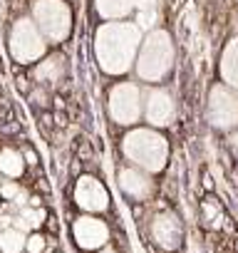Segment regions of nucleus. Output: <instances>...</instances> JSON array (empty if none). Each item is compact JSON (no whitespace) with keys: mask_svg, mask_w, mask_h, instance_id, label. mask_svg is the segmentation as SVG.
<instances>
[{"mask_svg":"<svg viewBox=\"0 0 238 253\" xmlns=\"http://www.w3.org/2000/svg\"><path fill=\"white\" fill-rule=\"evenodd\" d=\"M124 157L147 174L161 171L169 162V142L154 129H132L122 139Z\"/></svg>","mask_w":238,"mask_h":253,"instance_id":"f257e3e1","label":"nucleus"},{"mask_svg":"<svg viewBox=\"0 0 238 253\" xmlns=\"http://www.w3.org/2000/svg\"><path fill=\"white\" fill-rule=\"evenodd\" d=\"M171 40L166 33H152L147 45H144V52H142V60H139V75L144 80H161L169 67H171Z\"/></svg>","mask_w":238,"mask_h":253,"instance_id":"f03ea898","label":"nucleus"},{"mask_svg":"<svg viewBox=\"0 0 238 253\" xmlns=\"http://www.w3.org/2000/svg\"><path fill=\"white\" fill-rule=\"evenodd\" d=\"M72 243L82 253H97L107 243H112V228L94 213H79L72 221Z\"/></svg>","mask_w":238,"mask_h":253,"instance_id":"7ed1b4c3","label":"nucleus"},{"mask_svg":"<svg viewBox=\"0 0 238 253\" xmlns=\"http://www.w3.org/2000/svg\"><path fill=\"white\" fill-rule=\"evenodd\" d=\"M72 201L75 206L82 211V213H107L109 206H112V196L107 191V186L94 176V174H82L77 181H75V191H72Z\"/></svg>","mask_w":238,"mask_h":253,"instance_id":"20e7f679","label":"nucleus"},{"mask_svg":"<svg viewBox=\"0 0 238 253\" xmlns=\"http://www.w3.org/2000/svg\"><path fill=\"white\" fill-rule=\"evenodd\" d=\"M109 117L122 126H129L142 117V92L137 84L122 82L109 92Z\"/></svg>","mask_w":238,"mask_h":253,"instance_id":"39448f33","label":"nucleus"},{"mask_svg":"<svg viewBox=\"0 0 238 253\" xmlns=\"http://www.w3.org/2000/svg\"><path fill=\"white\" fill-rule=\"evenodd\" d=\"M208 119L216 129H233L238 126V94L228 87H213L208 97Z\"/></svg>","mask_w":238,"mask_h":253,"instance_id":"423d86ee","label":"nucleus"},{"mask_svg":"<svg viewBox=\"0 0 238 253\" xmlns=\"http://www.w3.org/2000/svg\"><path fill=\"white\" fill-rule=\"evenodd\" d=\"M149 226H152V228H149L152 241H154L161 251H179V248H181L184 228H181V221H179L171 211H159V213H154Z\"/></svg>","mask_w":238,"mask_h":253,"instance_id":"0eeeda50","label":"nucleus"},{"mask_svg":"<svg viewBox=\"0 0 238 253\" xmlns=\"http://www.w3.org/2000/svg\"><path fill=\"white\" fill-rule=\"evenodd\" d=\"M117 184L122 189V194L129 196L132 201H147L154 194V184L149 174L139 167H122L117 171Z\"/></svg>","mask_w":238,"mask_h":253,"instance_id":"6e6552de","label":"nucleus"},{"mask_svg":"<svg viewBox=\"0 0 238 253\" xmlns=\"http://www.w3.org/2000/svg\"><path fill=\"white\" fill-rule=\"evenodd\" d=\"M144 117L152 126H169L176 117V107L174 99L166 89H152L147 94V104H144Z\"/></svg>","mask_w":238,"mask_h":253,"instance_id":"1a4fd4ad","label":"nucleus"},{"mask_svg":"<svg viewBox=\"0 0 238 253\" xmlns=\"http://www.w3.org/2000/svg\"><path fill=\"white\" fill-rule=\"evenodd\" d=\"M47 209L42 206V209H33V206H23L20 211H15L13 213V226L18 228V231H23V233H30V231H40L42 228V223H45V218H47Z\"/></svg>","mask_w":238,"mask_h":253,"instance_id":"9d476101","label":"nucleus"},{"mask_svg":"<svg viewBox=\"0 0 238 253\" xmlns=\"http://www.w3.org/2000/svg\"><path fill=\"white\" fill-rule=\"evenodd\" d=\"M198 213H201V223L208 228V231H221L223 226V221H226V213H223V206H221V201L213 196V194H208L203 201H201V206H198Z\"/></svg>","mask_w":238,"mask_h":253,"instance_id":"9b49d317","label":"nucleus"},{"mask_svg":"<svg viewBox=\"0 0 238 253\" xmlns=\"http://www.w3.org/2000/svg\"><path fill=\"white\" fill-rule=\"evenodd\" d=\"M0 174L5 179H20L25 174V162H23L20 149H15V147L0 149Z\"/></svg>","mask_w":238,"mask_h":253,"instance_id":"f8f14e48","label":"nucleus"},{"mask_svg":"<svg viewBox=\"0 0 238 253\" xmlns=\"http://www.w3.org/2000/svg\"><path fill=\"white\" fill-rule=\"evenodd\" d=\"M35 80L42 84V87H52V84H57L60 80H62V75H65V67H62V60L60 57H47L35 72Z\"/></svg>","mask_w":238,"mask_h":253,"instance_id":"ddd939ff","label":"nucleus"},{"mask_svg":"<svg viewBox=\"0 0 238 253\" xmlns=\"http://www.w3.org/2000/svg\"><path fill=\"white\" fill-rule=\"evenodd\" d=\"M221 72H223V80L238 89V40H233L228 45V50L223 52V62H221Z\"/></svg>","mask_w":238,"mask_h":253,"instance_id":"4468645a","label":"nucleus"},{"mask_svg":"<svg viewBox=\"0 0 238 253\" xmlns=\"http://www.w3.org/2000/svg\"><path fill=\"white\" fill-rule=\"evenodd\" d=\"M25 236L23 231H18L15 226L0 231V253H20L25 251Z\"/></svg>","mask_w":238,"mask_h":253,"instance_id":"2eb2a0df","label":"nucleus"},{"mask_svg":"<svg viewBox=\"0 0 238 253\" xmlns=\"http://www.w3.org/2000/svg\"><path fill=\"white\" fill-rule=\"evenodd\" d=\"M45 243H47L45 231H30L25 236V251L28 253H45Z\"/></svg>","mask_w":238,"mask_h":253,"instance_id":"dca6fc26","label":"nucleus"},{"mask_svg":"<svg viewBox=\"0 0 238 253\" xmlns=\"http://www.w3.org/2000/svg\"><path fill=\"white\" fill-rule=\"evenodd\" d=\"M30 102L40 109H47L50 107V87H42V84L30 87Z\"/></svg>","mask_w":238,"mask_h":253,"instance_id":"f3484780","label":"nucleus"},{"mask_svg":"<svg viewBox=\"0 0 238 253\" xmlns=\"http://www.w3.org/2000/svg\"><path fill=\"white\" fill-rule=\"evenodd\" d=\"M20 189L23 184L18 179H3V184H0V201H13Z\"/></svg>","mask_w":238,"mask_h":253,"instance_id":"a211bd4d","label":"nucleus"},{"mask_svg":"<svg viewBox=\"0 0 238 253\" xmlns=\"http://www.w3.org/2000/svg\"><path fill=\"white\" fill-rule=\"evenodd\" d=\"M77 159L82 162V164H87V169H94V164H97V159H94V149H92V144H79L77 147Z\"/></svg>","mask_w":238,"mask_h":253,"instance_id":"6ab92c4d","label":"nucleus"},{"mask_svg":"<svg viewBox=\"0 0 238 253\" xmlns=\"http://www.w3.org/2000/svg\"><path fill=\"white\" fill-rule=\"evenodd\" d=\"M20 154H23V162H25V167H30V169H38V167H40V154L35 152V147H33V144H25V147H20Z\"/></svg>","mask_w":238,"mask_h":253,"instance_id":"aec40b11","label":"nucleus"},{"mask_svg":"<svg viewBox=\"0 0 238 253\" xmlns=\"http://www.w3.org/2000/svg\"><path fill=\"white\" fill-rule=\"evenodd\" d=\"M30 191H35V194H40V196H50V194H52V186H50L47 179L40 176V179L35 181V186H30Z\"/></svg>","mask_w":238,"mask_h":253,"instance_id":"412c9836","label":"nucleus"},{"mask_svg":"<svg viewBox=\"0 0 238 253\" xmlns=\"http://www.w3.org/2000/svg\"><path fill=\"white\" fill-rule=\"evenodd\" d=\"M20 132V124L18 122H5L3 124V134H18Z\"/></svg>","mask_w":238,"mask_h":253,"instance_id":"4be33fe9","label":"nucleus"},{"mask_svg":"<svg viewBox=\"0 0 238 253\" xmlns=\"http://www.w3.org/2000/svg\"><path fill=\"white\" fill-rule=\"evenodd\" d=\"M201 181H203V191H206V194H213V179H211L208 174H203Z\"/></svg>","mask_w":238,"mask_h":253,"instance_id":"5701e85b","label":"nucleus"},{"mask_svg":"<svg viewBox=\"0 0 238 253\" xmlns=\"http://www.w3.org/2000/svg\"><path fill=\"white\" fill-rule=\"evenodd\" d=\"M231 147H233V152H236V157H238V132L231 134Z\"/></svg>","mask_w":238,"mask_h":253,"instance_id":"b1692460","label":"nucleus"},{"mask_svg":"<svg viewBox=\"0 0 238 253\" xmlns=\"http://www.w3.org/2000/svg\"><path fill=\"white\" fill-rule=\"evenodd\" d=\"M233 251H236V253H238V238H236V243H233Z\"/></svg>","mask_w":238,"mask_h":253,"instance_id":"393cba45","label":"nucleus"},{"mask_svg":"<svg viewBox=\"0 0 238 253\" xmlns=\"http://www.w3.org/2000/svg\"><path fill=\"white\" fill-rule=\"evenodd\" d=\"M3 179H5V176H3V174H0V184H3Z\"/></svg>","mask_w":238,"mask_h":253,"instance_id":"a878e982","label":"nucleus"},{"mask_svg":"<svg viewBox=\"0 0 238 253\" xmlns=\"http://www.w3.org/2000/svg\"><path fill=\"white\" fill-rule=\"evenodd\" d=\"M0 209H3V201H0Z\"/></svg>","mask_w":238,"mask_h":253,"instance_id":"bb28decb","label":"nucleus"},{"mask_svg":"<svg viewBox=\"0 0 238 253\" xmlns=\"http://www.w3.org/2000/svg\"><path fill=\"white\" fill-rule=\"evenodd\" d=\"M20 253H28V251H20Z\"/></svg>","mask_w":238,"mask_h":253,"instance_id":"cd10ccee","label":"nucleus"},{"mask_svg":"<svg viewBox=\"0 0 238 253\" xmlns=\"http://www.w3.org/2000/svg\"><path fill=\"white\" fill-rule=\"evenodd\" d=\"M55 253H62V251H55Z\"/></svg>","mask_w":238,"mask_h":253,"instance_id":"c85d7f7f","label":"nucleus"}]
</instances>
